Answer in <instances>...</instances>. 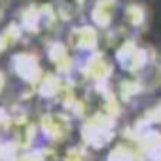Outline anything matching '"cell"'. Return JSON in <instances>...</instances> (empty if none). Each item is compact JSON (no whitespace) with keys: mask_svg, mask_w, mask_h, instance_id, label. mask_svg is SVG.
Here are the masks:
<instances>
[{"mask_svg":"<svg viewBox=\"0 0 161 161\" xmlns=\"http://www.w3.org/2000/svg\"><path fill=\"white\" fill-rule=\"evenodd\" d=\"M17 23L21 25L25 34H40L44 31H51L63 21L59 19L53 2H42V4H25L17 12Z\"/></svg>","mask_w":161,"mask_h":161,"instance_id":"1","label":"cell"},{"mask_svg":"<svg viewBox=\"0 0 161 161\" xmlns=\"http://www.w3.org/2000/svg\"><path fill=\"white\" fill-rule=\"evenodd\" d=\"M116 119L118 118L110 114H91L82 125L84 142L91 148L106 146L116 135Z\"/></svg>","mask_w":161,"mask_h":161,"instance_id":"2","label":"cell"},{"mask_svg":"<svg viewBox=\"0 0 161 161\" xmlns=\"http://www.w3.org/2000/svg\"><path fill=\"white\" fill-rule=\"evenodd\" d=\"M116 59L123 70L129 74H138L155 61V51L136 44L133 38H127L116 47Z\"/></svg>","mask_w":161,"mask_h":161,"instance_id":"3","label":"cell"},{"mask_svg":"<svg viewBox=\"0 0 161 161\" xmlns=\"http://www.w3.org/2000/svg\"><path fill=\"white\" fill-rule=\"evenodd\" d=\"M12 72L27 82L29 86H38L44 78L40 59L34 51H19L12 57Z\"/></svg>","mask_w":161,"mask_h":161,"instance_id":"4","label":"cell"},{"mask_svg":"<svg viewBox=\"0 0 161 161\" xmlns=\"http://www.w3.org/2000/svg\"><path fill=\"white\" fill-rule=\"evenodd\" d=\"M66 44L70 49L80 51V53H95L99 51L101 44V31L95 25H76L68 31Z\"/></svg>","mask_w":161,"mask_h":161,"instance_id":"5","label":"cell"},{"mask_svg":"<svg viewBox=\"0 0 161 161\" xmlns=\"http://www.w3.org/2000/svg\"><path fill=\"white\" fill-rule=\"evenodd\" d=\"M112 70H114L112 63L101 51L89 53L86 57V61L82 63V68H80L82 76L87 80V82H91L93 86H106L110 76H112Z\"/></svg>","mask_w":161,"mask_h":161,"instance_id":"6","label":"cell"},{"mask_svg":"<svg viewBox=\"0 0 161 161\" xmlns=\"http://www.w3.org/2000/svg\"><path fill=\"white\" fill-rule=\"evenodd\" d=\"M136 148L138 161H161V131L148 129L136 135H125Z\"/></svg>","mask_w":161,"mask_h":161,"instance_id":"7","label":"cell"},{"mask_svg":"<svg viewBox=\"0 0 161 161\" xmlns=\"http://www.w3.org/2000/svg\"><path fill=\"white\" fill-rule=\"evenodd\" d=\"M119 10H121L119 0H93V4L89 8L91 25H95L99 31L112 29L114 19H116Z\"/></svg>","mask_w":161,"mask_h":161,"instance_id":"8","label":"cell"},{"mask_svg":"<svg viewBox=\"0 0 161 161\" xmlns=\"http://www.w3.org/2000/svg\"><path fill=\"white\" fill-rule=\"evenodd\" d=\"M46 55H47V59L51 61V64L55 66V70L59 74H68L72 70L74 59H72V53H70V47H68L66 42L49 40L46 44Z\"/></svg>","mask_w":161,"mask_h":161,"instance_id":"9","label":"cell"},{"mask_svg":"<svg viewBox=\"0 0 161 161\" xmlns=\"http://www.w3.org/2000/svg\"><path fill=\"white\" fill-rule=\"evenodd\" d=\"M72 129V123H70V118L64 116V114H46L42 118V131L49 136V138H55V140H63Z\"/></svg>","mask_w":161,"mask_h":161,"instance_id":"10","label":"cell"},{"mask_svg":"<svg viewBox=\"0 0 161 161\" xmlns=\"http://www.w3.org/2000/svg\"><path fill=\"white\" fill-rule=\"evenodd\" d=\"M87 0H53V6L57 10V15L63 23L76 21L84 14Z\"/></svg>","mask_w":161,"mask_h":161,"instance_id":"11","label":"cell"},{"mask_svg":"<svg viewBox=\"0 0 161 161\" xmlns=\"http://www.w3.org/2000/svg\"><path fill=\"white\" fill-rule=\"evenodd\" d=\"M123 21L129 29L140 31L146 25V8L138 2H129L123 6Z\"/></svg>","mask_w":161,"mask_h":161,"instance_id":"12","label":"cell"},{"mask_svg":"<svg viewBox=\"0 0 161 161\" xmlns=\"http://www.w3.org/2000/svg\"><path fill=\"white\" fill-rule=\"evenodd\" d=\"M106 161H138L136 159V148L131 140L116 144L110 152V155L106 157Z\"/></svg>","mask_w":161,"mask_h":161,"instance_id":"13","label":"cell"},{"mask_svg":"<svg viewBox=\"0 0 161 161\" xmlns=\"http://www.w3.org/2000/svg\"><path fill=\"white\" fill-rule=\"evenodd\" d=\"M153 66H155V76H157V82L161 86V49L155 51V61H153Z\"/></svg>","mask_w":161,"mask_h":161,"instance_id":"14","label":"cell"},{"mask_svg":"<svg viewBox=\"0 0 161 161\" xmlns=\"http://www.w3.org/2000/svg\"><path fill=\"white\" fill-rule=\"evenodd\" d=\"M6 49H10V46H8V42H6V38H4V34L0 32V55H2Z\"/></svg>","mask_w":161,"mask_h":161,"instance_id":"15","label":"cell"},{"mask_svg":"<svg viewBox=\"0 0 161 161\" xmlns=\"http://www.w3.org/2000/svg\"><path fill=\"white\" fill-rule=\"evenodd\" d=\"M4 87H6V74L0 70V93L4 91Z\"/></svg>","mask_w":161,"mask_h":161,"instance_id":"16","label":"cell"},{"mask_svg":"<svg viewBox=\"0 0 161 161\" xmlns=\"http://www.w3.org/2000/svg\"><path fill=\"white\" fill-rule=\"evenodd\" d=\"M42 2H53V0H27V4H42Z\"/></svg>","mask_w":161,"mask_h":161,"instance_id":"17","label":"cell"},{"mask_svg":"<svg viewBox=\"0 0 161 161\" xmlns=\"http://www.w3.org/2000/svg\"><path fill=\"white\" fill-rule=\"evenodd\" d=\"M4 15V0H0V19Z\"/></svg>","mask_w":161,"mask_h":161,"instance_id":"18","label":"cell"}]
</instances>
